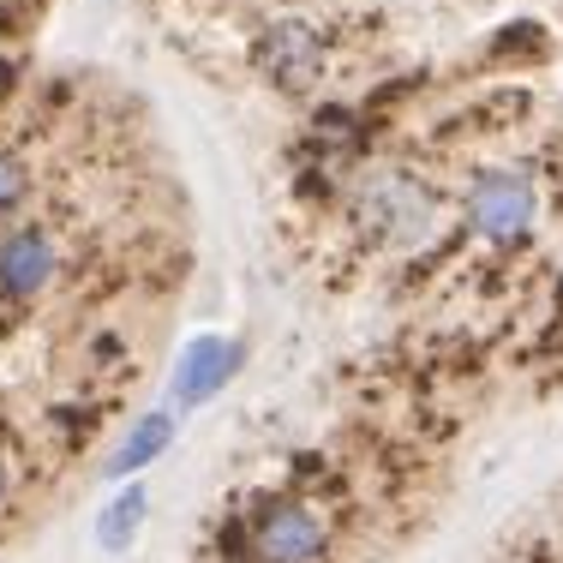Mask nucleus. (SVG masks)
Wrapping results in <instances>:
<instances>
[{
    "label": "nucleus",
    "mask_w": 563,
    "mask_h": 563,
    "mask_svg": "<svg viewBox=\"0 0 563 563\" xmlns=\"http://www.w3.org/2000/svg\"><path fill=\"white\" fill-rule=\"evenodd\" d=\"M347 222H354V240L372 252H413L426 240V228L438 222V198L426 192V180L413 168H372L354 186Z\"/></svg>",
    "instance_id": "obj_1"
},
{
    "label": "nucleus",
    "mask_w": 563,
    "mask_h": 563,
    "mask_svg": "<svg viewBox=\"0 0 563 563\" xmlns=\"http://www.w3.org/2000/svg\"><path fill=\"white\" fill-rule=\"evenodd\" d=\"M228 558L240 563H330V521L306 498H264L240 528H228Z\"/></svg>",
    "instance_id": "obj_2"
},
{
    "label": "nucleus",
    "mask_w": 563,
    "mask_h": 563,
    "mask_svg": "<svg viewBox=\"0 0 563 563\" xmlns=\"http://www.w3.org/2000/svg\"><path fill=\"white\" fill-rule=\"evenodd\" d=\"M66 276V240L48 222H7L0 228V306L24 312Z\"/></svg>",
    "instance_id": "obj_3"
},
{
    "label": "nucleus",
    "mask_w": 563,
    "mask_h": 563,
    "mask_svg": "<svg viewBox=\"0 0 563 563\" xmlns=\"http://www.w3.org/2000/svg\"><path fill=\"white\" fill-rule=\"evenodd\" d=\"M533 217H540V192H533V180L521 168H486L467 186V222L492 246H516L533 228Z\"/></svg>",
    "instance_id": "obj_4"
},
{
    "label": "nucleus",
    "mask_w": 563,
    "mask_h": 563,
    "mask_svg": "<svg viewBox=\"0 0 563 563\" xmlns=\"http://www.w3.org/2000/svg\"><path fill=\"white\" fill-rule=\"evenodd\" d=\"M252 60H258V73L271 78L276 90H306V85H318V73H324V43H318L312 24L276 19L271 31L258 36Z\"/></svg>",
    "instance_id": "obj_5"
},
{
    "label": "nucleus",
    "mask_w": 563,
    "mask_h": 563,
    "mask_svg": "<svg viewBox=\"0 0 563 563\" xmlns=\"http://www.w3.org/2000/svg\"><path fill=\"white\" fill-rule=\"evenodd\" d=\"M240 372V342L228 336H198L192 347L180 354V372H174V396L180 401H205L217 396L228 378Z\"/></svg>",
    "instance_id": "obj_6"
},
{
    "label": "nucleus",
    "mask_w": 563,
    "mask_h": 563,
    "mask_svg": "<svg viewBox=\"0 0 563 563\" xmlns=\"http://www.w3.org/2000/svg\"><path fill=\"white\" fill-rule=\"evenodd\" d=\"M168 444H174V420H168V413H144V420L132 426V438L114 450L109 474H114V479L139 474V467H151V462H156V455H163Z\"/></svg>",
    "instance_id": "obj_7"
},
{
    "label": "nucleus",
    "mask_w": 563,
    "mask_h": 563,
    "mask_svg": "<svg viewBox=\"0 0 563 563\" xmlns=\"http://www.w3.org/2000/svg\"><path fill=\"white\" fill-rule=\"evenodd\" d=\"M144 509H151V492L144 486H126L120 498L102 509V521H97V540L109 545V552H126L132 545V533L144 528Z\"/></svg>",
    "instance_id": "obj_8"
},
{
    "label": "nucleus",
    "mask_w": 563,
    "mask_h": 563,
    "mask_svg": "<svg viewBox=\"0 0 563 563\" xmlns=\"http://www.w3.org/2000/svg\"><path fill=\"white\" fill-rule=\"evenodd\" d=\"M24 198H31V168H24L19 151H7V144H0V222L19 217Z\"/></svg>",
    "instance_id": "obj_9"
},
{
    "label": "nucleus",
    "mask_w": 563,
    "mask_h": 563,
    "mask_svg": "<svg viewBox=\"0 0 563 563\" xmlns=\"http://www.w3.org/2000/svg\"><path fill=\"white\" fill-rule=\"evenodd\" d=\"M12 504V450H7V438H0V509Z\"/></svg>",
    "instance_id": "obj_10"
}]
</instances>
